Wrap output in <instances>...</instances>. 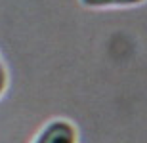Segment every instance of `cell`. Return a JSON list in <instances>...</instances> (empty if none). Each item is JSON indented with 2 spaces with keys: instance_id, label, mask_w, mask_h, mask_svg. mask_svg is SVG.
Instances as JSON below:
<instances>
[{
  "instance_id": "1",
  "label": "cell",
  "mask_w": 147,
  "mask_h": 143,
  "mask_svg": "<svg viewBox=\"0 0 147 143\" xmlns=\"http://www.w3.org/2000/svg\"><path fill=\"white\" fill-rule=\"evenodd\" d=\"M33 143H80V132L69 118H52L38 130Z\"/></svg>"
},
{
  "instance_id": "2",
  "label": "cell",
  "mask_w": 147,
  "mask_h": 143,
  "mask_svg": "<svg viewBox=\"0 0 147 143\" xmlns=\"http://www.w3.org/2000/svg\"><path fill=\"white\" fill-rule=\"evenodd\" d=\"M78 4L92 11L109 10H136L147 4V0H78Z\"/></svg>"
},
{
  "instance_id": "3",
  "label": "cell",
  "mask_w": 147,
  "mask_h": 143,
  "mask_svg": "<svg viewBox=\"0 0 147 143\" xmlns=\"http://www.w3.org/2000/svg\"><path fill=\"white\" fill-rule=\"evenodd\" d=\"M8 84H10V75H8V69H6V65L0 61V97L6 94Z\"/></svg>"
},
{
  "instance_id": "4",
  "label": "cell",
  "mask_w": 147,
  "mask_h": 143,
  "mask_svg": "<svg viewBox=\"0 0 147 143\" xmlns=\"http://www.w3.org/2000/svg\"><path fill=\"white\" fill-rule=\"evenodd\" d=\"M0 61H2V57H0Z\"/></svg>"
}]
</instances>
